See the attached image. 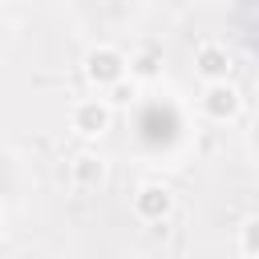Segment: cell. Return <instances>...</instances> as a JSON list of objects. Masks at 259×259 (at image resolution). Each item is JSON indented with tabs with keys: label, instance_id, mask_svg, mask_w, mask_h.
<instances>
[{
	"label": "cell",
	"instance_id": "obj_1",
	"mask_svg": "<svg viewBox=\"0 0 259 259\" xmlns=\"http://www.w3.org/2000/svg\"><path fill=\"white\" fill-rule=\"evenodd\" d=\"M85 77L93 85H117L125 77V57L109 45H97V49L85 53Z\"/></svg>",
	"mask_w": 259,
	"mask_h": 259
},
{
	"label": "cell",
	"instance_id": "obj_2",
	"mask_svg": "<svg viewBox=\"0 0 259 259\" xmlns=\"http://www.w3.org/2000/svg\"><path fill=\"white\" fill-rule=\"evenodd\" d=\"M194 69H198L210 85H219V81H227V73H231V53H227L219 40H206V45H198V53H194Z\"/></svg>",
	"mask_w": 259,
	"mask_h": 259
},
{
	"label": "cell",
	"instance_id": "obj_3",
	"mask_svg": "<svg viewBox=\"0 0 259 259\" xmlns=\"http://www.w3.org/2000/svg\"><path fill=\"white\" fill-rule=\"evenodd\" d=\"M202 109L210 113V117H235L239 113V89L231 85V81H219V85H206V93H202Z\"/></svg>",
	"mask_w": 259,
	"mask_h": 259
},
{
	"label": "cell",
	"instance_id": "obj_4",
	"mask_svg": "<svg viewBox=\"0 0 259 259\" xmlns=\"http://www.w3.org/2000/svg\"><path fill=\"white\" fill-rule=\"evenodd\" d=\"M105 125H109V105L105 101H81V105H73V130L77 134L97 138V134H105Z\"/></svg>",
	"mask_w": 259,
	"mask_h": 259
},
{
	"label": "cell",
	"instance_id": "obj_5",
	"mask_svg": "<svg viewBox=\"0 0 259 259\" xmlns=\"http://www.w3.org/2000/svg\"><path fill=\"white\" fill-rule=\"evenodd\" d=\"M134 210H138L142 219H162V214L170 210V190H166V186H142V190L134 194Z\"/></svg>",
	"mask_w": 259,
	"mask_h": 259
},
{
	"label": "cell",
	"instance_id": "obj_6",
	"mask_svg": "<svg viewBox=\"0 0 259 259\" xmlns=\"http://www.w3.org/2000/svg\"><path fill=\"white\" fill-rule=\"evenodd\" d=\"M101 174H105V170H101V162H97V158H89V154H81V158L73 162V178H77L81 186H89V182H101Z\"/></svg>",
	"mask_w": 259,
	"mask_h": 259
},
{
	"label": "cell",
	"instance_id": "obj_7",
	"mask_svg": "<svg viewBox=\"0 0 259 259\" xmlns=\"http://www.w3.org/2000/svg\"><path fill=\"white\" fill-rule=\"evenodd\" d=\"M134 93H138V85H134V81H125V77H121L117 85H109V101H130Z\"/></svg>",
	"mask_w": 259,
	"mask_h": 259
},
{
	"label": "cell",
	"instance_id": "obj_8",
	"mask_svg": "<svg viewBox=\"0 0 259 259\" xmlns=\"http://www.w3.org/2000/svg\"><path fill=\"white\" fill-rule=\"evenodd\" d=\"M243 243H247V255H255V219H247V227H243Z\"/></svg>",
	"mask_w": 259,
	"mask_h": 259
}]
</instances>
